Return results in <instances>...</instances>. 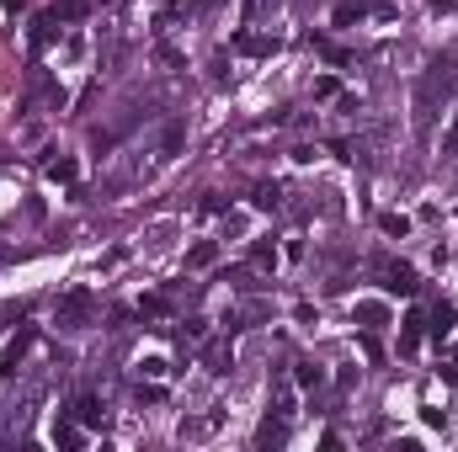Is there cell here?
<instances>
[{
    "label": "cell",
    "instance_id": "obj_1",
    "mask_svg": "<svg viewBox=\"0 0 458 452\" xmlns=\"http://www.w3.org/2000/svg\"><path fill=\"white\" fill-rule=\"evenodd\" d=\"M85 309H91V298H85V293H70V298H64V309H59V320H80Z\"/></svg>",
    "mask_w": 458,
    "mask_h": 452
},
{
    "label": "cell",
    "instance_id": "obj_2",
    "mask_svg": "<svg viewBox=\"0 0 458 452\" xmlns=\"http://www.w3.org/2000/svg\"><path fill=\"white\" fill-rule=\"evenodd\" d=\"M389 287H395V293H410V287H416L410 266H389Z\"/></svg>",
    "mask_w": 458,
    "mask_h": 452
},
{
    "label": "cell",
    "instance_id": "obj_3",
    "mask_svg": "<svg viewBox=\"0 0 458 452\" xmlns=\"http://www.w3.org/2000/svg\"><path fill=\"white\" fill-rule=\"evenodd\" d=\"M75 415H80L85 426H97V420H101V405H97V399H80V405H75Z\"/></svg>",
    "mask_w": 458,
    "mask_h": 452
}]
</instances>
